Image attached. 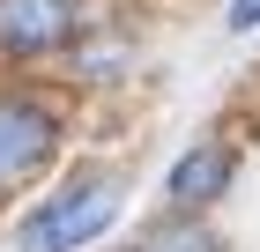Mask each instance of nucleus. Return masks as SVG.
<instances>
[{
	"mask_svg": "<svg viewBox=\"0 0 260 252\" xmlns=\"http://www.w3.org/2000/svg\"><path fill=\"white\" fill-rule=\"evenodd\" d=\"M119 208H126L119 171H75L60 193H45L38 208L22 215L15 252H82V245H97L119 223Z\"/></svg>",
	"mask_w": 260,
	"mask_h": 252,
	"instance_id": "nucleus-1",
	"label": "nucleus"
},
{
	"mask_svg": "<svg viewBox=\"0 0 260 252\" xmlns=\"http://www.w3.org/2000/svg\"><path fill=\"white\" fill-rule=\"evenodd\" d=\"M60 156V112L45 97H0V186H22L38 178L45 163Z\"/></svg>",
	"mask_w": 260,
	"mask_h": 252,
	"instance_id": "nucleus-2",
	"label": "nucleus"
},
{
	"mask_svg": "<svg viewBox=\"0 0 260 252\" xmlns=\"http://www.w3.org/2000/svg\"><path fill=\"white\" fill-rule=\"evenodd\" d=\"M82 30V0H0V59H52Z\"/></svg>",
	"mask_w": 260,
	"mask_h": 252,
	"instance_id": "nucleus-3",
	"label": "nucleus"
},
{
	"mask_svg": "<svg viewBox=\"0 0 260 252\" xmlns=\"http://www.w3.org/2000/svg\"><path fill=\"white\" fill-rule=\"evenodd\" d=\"M231 178H238L231 141H193V149L164 171V208H179V215H208L223 193H231Z\"/></svg>",
	"mask_w": 260,
	"mask_h": 252,
	"instance_id": "nucleus-4",
	"label": "nucleus"
},
{
	"mask_svg": "<svg viewBox=\"0 0 260 252\" xmlns=\"http://www.w3.org/2000/svg\"><path fill=\"white\" fill-rule=\"evenodd\" d=\"M134 30H126V22H89L82 15V30L75 38H67V75L75 82H119L126 67H134Z\"/></svg>",
	"mask_w": 260,
	"mask_h": 252,
	"instance_id": "nucleus-5",
	"label": "nucleus"
},
{
	"mask_svg": "<svg viewBox=\"0 0 260 252\" xmlns=\"http://www.w3.org/2000/svg\"><path fill=\"white\" fill-rule=\"evenodd\" d=\"M134 252H223V237L208 230V215H179V208H164L149 230H141Z\"/></svg>",
	"mask_w": 260,
	"mask_h": 252,
	"instance_id": "nucleus-6",
	"label": "nucleus"
},
{
	"mask_svg": "<svg viewBox=\"0 0 260 252\" xmlns=\"http://www.w3.org/2000/svg\"><path fill=\"white\" fill-rule=\"evenodd\" d=\"M223 22H231L238 38H253L260 30V0H223Z\"/></svg>",
	"mask_w": 260,
	"mask_h": 252,
	"instance_id": "nucleus-7",
	"label": "nucleus"
}]
</instances>
